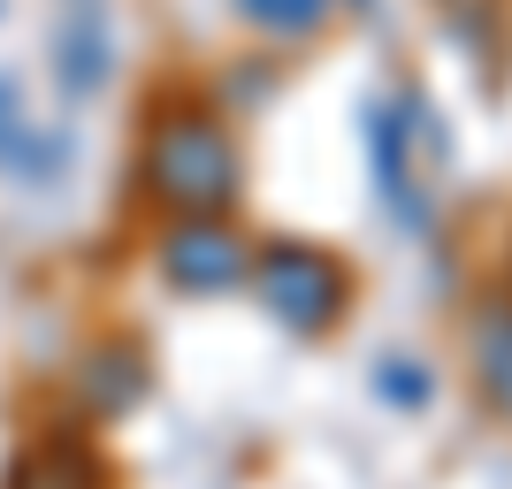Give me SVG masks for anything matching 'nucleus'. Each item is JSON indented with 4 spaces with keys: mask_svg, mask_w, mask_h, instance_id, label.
Here are the masks:
<instances>
[{
    "mask_svg": "<svg viewBox=\"0 0 512 489\" xmlns=\"http://www.w3.org/2000/svg\"><path fill=\"white\" fill-rule=\"evenodd\" d=\"M146 192L176 214H222L237 199V146L207 107H176L146 130Z\"/></svg>",
    "mask_w": 512,
    "mask_h": 489,
    "instance_id": "nucleus-1",
    "label": "nucleus"
},
{
    "mask_svg": "<svg viewBox=\"0 0 512 489\" xmlns=\"http://www.w3.org/2000/svg\"><path fill=\"white\" fill-rule=\"evenodd\" d=\"M253 291H260V306H268L283 329H299V337L337 329L344 306H352L344 260L321 253V245H306V237H276V245L253 260Z\"/></svg>",
    "mask_w": 512,
    "mask_h": 489,
    "instance_id": "nucleus-2",
    "label": "nucleus"
},
{
    "mask_svg": "<svg viewBox=\"0 0 512 489\" xmlns=\"http://www.w3.org/2000/svg\"><path fill=\"white\" fill-rule=\"evenodd\" d=\"M161 276L169 291L184 298H214V291H237V283L253 276V253H245V237L230 222H214V214H176V230L161 237Z\"/></svg>",
    "mask_w": 512,
    "mask_h": 489,
    "instance_id": "nucleus-3",
    "label": "nucleus"
},
{
    "mask_svg": "<svg viewBox=\"0 0 512 489\" xmlns=\"http://www.w3.org/2000/svg\"><path fill=\"white\" fill-rule=\"evenodd\" d=\"M54 62H62V92H69V100H85V92L107 85V23H100V8H92V0H77V8H69Z\"/></svg>",
    "mask_w": 512,
    "mask_h": 489,
    "instance_id": "nucleus-4",
    "label": "nucleus"
},
{
    "mask_svg": "<svg viewBox=\"0 0 512 489\" xmlns=\"http://www.w3.org/2000/svg\"><path fill=\"white\" fill-rule=\"evenodd\" d=\"M138 390H146V360H138L130 344H100V352H85L77 398L92 405V421H107V413H130V405H138Z\"/></svg>",
    "mask_w": 512,
    "mask_h": 489,
    "instance_id": "nucleus-5",
    "label": "nucleus"
},
{
    "mask_svg": "<svg viewBox=\"0 0 512 489\" xmlns=\"http://www.w3.org/2000/svg\"><path fill=\"white\" fill-rule=\"evenodd\" d=\"M54 161H62V138H39V130H31V115H23V92H16V77L0 69V169L46 176Z\"/></svg>",
    "mask_w": 512,
    "mask_h": 489,
    "instance_id": "nucleus-6",
    "label": "nucleus"
},
{
    "mask_svg": "<svg viewBox=\"0 0 512 489\" xmlns=\"http://www.w3.org/2000/svg\"><path fill=\"white\" fill-rule=\"evenodd\" d=\"M8 489H92V451L69 436H46L8 467Z\"/></svg>",
    "mask_w": 512,
    "mask_h": 489,
    "instance_id": "nucleus-7",
    "label": "nucleus"
},
{
    "mask_svg": "<svg viewBox=\"0 0 512 489\" xmlns=\"http://www.w3.org/2000/svg\"><path fill=\"white\" fill-rule=\"evenodd\" d=\"M329 8L337 0H237V16L253 23V31H268V39H314L321 23H329Z\"/></svg>",
    "mask_w": 512,
    "mask_h": 489,
    "instance_id": "nucleus-8",
    "label": "nucleus"
},
{
    "mask_svg": "<svg viewBox=\"0 0 512 489\" xmlns=\"http://www.w3.org/2000/svg\"><path fill=\"white\" fill-rule=\"evenodd\" d=\"M474 360H482V383H490V398L512 413V321L482 337V352H474Z\"/></svg>",
    "mask_w": 512,
    "mask_h": 489,
    "instance_id": "nucleus-9",
    "label": "nucleus"
},
{
    "mask_svg": "<svg viewBox=\"0 0 512 489\" xmlns=\"http://www.w3.org/2000/svg\"><path fill=\"white\" fill-rule=\"evenodd\" d=\"M352 8H360V0H352Z\"/></svg>",
    "mask_w": 512,
    "mask_h": 489,
    "instance_id": "nucleus-10",
    "label": "nucleus"
}]
</instances>
